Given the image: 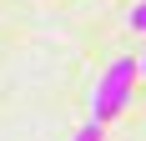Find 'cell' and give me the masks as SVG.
Listing matches in <instances>:
<instances>
[{
	"label": "cell",
	"mask_w": 146,
	"mask_h": 141,
	"mask_svg": "<svg viewBox=\"0 0 146 141\" xmlns=\"http://www.w3.org/2000/svg\"><path fill=\"white\" fill-rule=\"evenodd\" d=\"M136 76H141V56H121V61H111V66L101 70L96 91H91V116H96V121L121 116V111H126V101H131Z\"/></svg>",
	"instance_id": "6da1fadb"
},
{
	"label": "cell",
	"mask_w": 146,
	"mask_h": 141,
	"mask_svg": "<svg viewBox=\"0 0 146 141\" xmlns=\"http://www.w3.org/2000/svg\"><path fill=\"white\" fill-rule=\"evenodd\" d=\"M101 126H106V121H96V116H91V121H86L81 131H76L71 141H101Z\"/></svg>",
	"instance_id": "7a4b0ae2"
},
{
	"label": "cell",
	"mask_w": 146,
	"mask_h": 141,
	"mask_svg": "<svg viewBox=\"0 0 146 141\" xmlns=\"http://www.w3.org/2000/svg\"><path fill=\"white\" fill-rule=\"evenodd\" d=\"M126 20H131V30H141V35H146V0H136V5H131V15H126Z\"/></svg>",
	"instance_id": "3957f363"
},
{
	"label": "cell",
	"mask_w": 146,
	"mask_h": 141,
	"mask_svg": "<svg viewBox=\"0 0 146 141\" xmlns=\"http://www.w3.org/2000/svg\"><path fill=\"white\" fill-rule=\"evenodd\" d=\"M141 76H146V56H141Z\"/></svg>",
	"instance_id": "277c9868"
}]
</instances>
